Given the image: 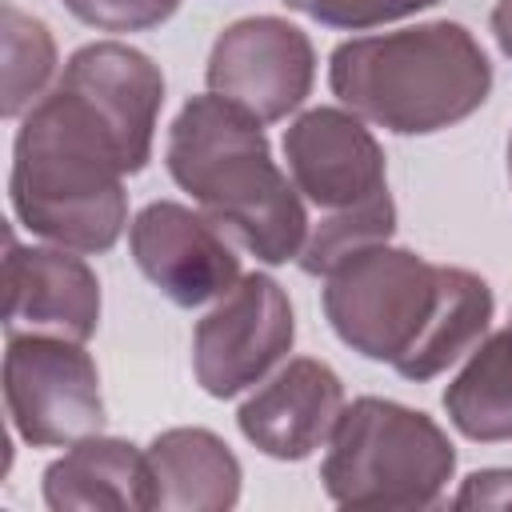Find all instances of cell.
I'll use <instances>...</instances> for the list:
<instances>
[{"label": "cell", "instance_id": "cell-20", "mask_svg": "<svg viewBox=\"0 0 512 512\" xmlns=\"http://www.w3.org/2000/svg\"><path fill=\"white\" fill-rule=\"evenodd\" d=\"M512 504V468L472 472L456 496V508H508Z\"/></svg>", "mask_w": 512, "mask_h": 512}, {"label": "cell", "instance_id": "cell-5", "mask_svg": "<svg viewBox=\"0 0 512 512\" xmlns=\"http://www.w3.org/2000/svg\"><path fill=\"white\" fill-rule=\"evenodd\" d=\"M456 452L424 412L392 400H352L320 468L324 492L344 508H428L452 480Z\"/></svg>", "mask_w": 512, "mask_h": 512}, {"label": "cell", "instance_id": "cell-8", "mask_svg": "<svg viewBox=\"0 0 512 512\" xmlns=\"http://www.w3.org/2000/svg\"><path fill=\"white\" fill-rule=\"evenodd\" d=\"M316 56L308 36L276 16L236 20L220 32L208 56V88L212 96L244 108L260 124L284 120L304 104L312 88Z\"/></svg>", "mask_w": 512, "mask_h": 512}, {"label": "cell", "instance_id": "cell-11", "mask_svg": "<svg viewBox=\"0 0 512 512\" xmlns=\"http://www.w3.org/2000/svg\"><path fill=\"white\" fill-rule=\"evenodd\" d=\"M100 324V284L72 248H20L8 236L4 256V328L8 336L88 340Z\"/></svg>", "mask_w": 512, "mask_h": 512}, {"label": "cell", "instance_id": "cell-18", "mask_svg": "<svg viewBox=\"0 0 512 512\" xmlns=\"http://www.w3.org/2000/svg\"><path fill=\"white\" fill-rule=\"evenodd\" d=\"M288 4L320 24H332V28H372V24L420 12L436 0H288Z\"/></svg>", "mask_w": 512, "mask_h": 512}, {"label": "cell", "instance_id": "cell-21", "mask_svg": "<svg viewBox=\"0 0 512 512\" xmlns=\"http://www.w3.org/2000/svg\"><path fill=\"white\" fill-rule=\"evenodd\" d=\"M492 32H496L500 48L512 56V0H500V4L492 8Z\"/></svg>", "mask_w": 512, "mask_h": 512}, {"label": "cell", "instance_id": "cell-23", "mask_svg": "<svg viewBox=\"0 0 512 512\" xmlns=\"http://www.w3.org/2000/svg\"><path fill=\"white\" fill-rule=\"evenodd\" d=\"M508 328H512V324H508Z\"/></svg>", "mask_w": 512, "mask_h": 512}, {"label": "cell", "instance_id": "cell-14", "mask_svg": "<svg viewBox=\"0 0 512 512\" xmlns=\"http://www.w3.org/2000/svg\"><path fill=\"white\" fill-rule=\"evenodd\" d=\"M44 504L56 512L72 508H152V476L148 456L136 452L128 440L112 436H84L68 444L60 460L44 472Z\"/></svg>", "mask_w": 512, "mask_h": 512}, {"label": "cell", "instance_id": "cell-16", "mask_svg": "<svg viewBox=\"0 0 512 512\" xmlns=\"http://www.w3.org/2000/svg\"><path fill=\"white\" fill-rule=\"evenodd\" d=\"M444 408L468 440H512V328L472 348L444 392Z\"/></svg>", "mask_w": 512, "mask_h": 512}, {"label": "cell", "instance_id": "cell-7", "mask_svg": "<svg viewBox=\"0 0 512 512\" xmlns=\"http://www.w3.org/2000/svg\"><path fill=\"white\" fill-rule=\"evenodd\" d=\"M296 324L284 288L272 276H240L228 296L196 324L192 368L208 396H236L256 384L292 348Z\"/></svg>", "mask_w": 512, "mask_h": 512}, {"label": "cell", "instance_id": "cell-17", "mask_svg": "<svg viewBox=\"0 0 512 512\" xmlns=\"http://www.w3.org/2000/svg\"><path fill=\"white\" fill-rule=\"evenodd\" d=\"M56 68V44L48 28L32 16H24L16 4H4V116L28 112Z\"/></svg>", "mask_w": 512, "mask_h": 512}, {"label": "cell", "instance_id": "cell-10", "mask_svg": "<svg viewBox=\"0 0 512 512\" xmlns=\"http://www.w3.org/2000/svg\"><path fill=\"white\" fill-rule=\"evenodd\" d=\"M132 256L140 272L180 308L220 300L240 280V256L224 232L208 216L172 200H156L132 220Z\"/></svg>", "mask_w": 512, "mask_h": 512}, {"label": "cell", "instance_id": "cell-19", "mask_svg": "<svg viewBox=\"0 0 512 512\" xmlns=\"http://www.w3.org/2000/svg\"><path fill=\"white\" fill-rule=\"evenodd\" d=\"M84 24L104 32H144L164 24L180 0H64Z\"/></svg>", "mask_w": 512, "mask_h": 512}, {"label": "cell", "instance_id": "cell-3", "mask_svg": "<svg viewBox=\"0 0 512 512\" xmlns=\"http://www.w3.org/2000/svg\"><path fill=\"white\" fill-rule=\"evenodd\" d=\"M168 172L204 216L264 264L300 256L308 216L276 168L260 120L220 96H196L168 132Z\"/></svg>", "mask_w": 512, "mask_h": 512}, {"label": "cell", "instance_id": "cell-2", "mask_svg": "<svg viewBox=\"0 0 512 512\" xmlns=\"http://www.w3.org/2000/svg\"><path fill=\"white\" fill-rule=\"evenodd\" d=\"M124 176L112 128L60 80L24 112L12 208L28 232L72 252H108L128 220Z\"/></svg>", "mask_w": 512, "mask_h": 512}, {"label": "cell", "instance_id": "cell-1", "mask_svg": "<svg viewBox=\"0 0 512 512\" xmlns=\"http://www.w3.org/2000/svg\"><path fill=\"white\" fill-rule=\"evenodd\" d=\"M324 312L360 356L388 360L404 380H432L480 344L492 292L476 272L376 244L328 272Z\"/></svg>", "mask_w": 512, "mask_h": 512}, {"label": "cell", "instance_id": "cell-6", "mask_svg": "<svg viewBox=\"0 0 512 512\" xmlns=\"http://www.w3.org/2000/svg\"><path fill=\"white\" fill-rule=\"evenodd\" d=\"M4 400L16 432L32 448H60L104 428L100 372L80 340L8 336Z\"/></svg>", "mask_w": 512, "mask_h": 512}, {"label": "cell", "instance_id": "cell-9", "mask_svg": "<svg viewBox=\"0 0 512 512\" xmlns=\"http://www.w3.org/2000/svg\"><path fill=\"white\" fill-rule=\"evenodd\" d=\"M292 184L324 216L360 212L388 200L384 152L360 116L340 108H312L284 132Z\"/></svg>", "mask_w": 512, "mask_h": 512}, {"label": "cell", "instance_id": "cell-13", "mask_svg": "<svg viewBox=\"0 0 512 512\" xmlns=\"http://www.w3.org/2000/svg\"><path fill=\"white\" fill-rule=\"evenodd\" d=\"M344 412V384L320 360H288L264 388L240 404V432L276 460H304L316 452Z\"/></svg>", "mask_w": 512, "mask_h": 512}, {"label": "cell", "instance_id": "cell-12", "mask_svg": "<svg viewBox=\"0 0 512 512\" xmlns=\"http://www.w3.org/2000/svg\"><path fill=\"white\" fill-rule=\"evenodd\" d=\"M64 88H72L116 136L128 172H140L152 156V132L156 112L164 104V76L160 68L116 40H100L80 48L60 76Z\"/></svg>", "mask_w": 512, "mask_h": 512}, {"label": "cell", "instance_id": "cell-22", "mask_svg": "<svg viewBox=\"0 0 512 512\" xmlns=\"http://www.w3.org/2000/svg\"><path fill=\"white\" fill-rule=\"evenodd\" d=\"M508 176H512V140H508Z\"/></svg>", "mask_w": 512, "mask_h": 512}, {"label": "cell", "instance_id": "cell-15", "mask_svg": "<svg viewBox=\"0 0 512 512\" xmlns=\"http://www.w3.org/2000/svg\"><path fill=\"white\" fill-rule=\"evenodd\" d=\"M148 476L152 508L220 512L240 496V460L208 428H172L152 440Z\"/></svg>", "mask_w": 512, "mask_h": 512}, {"label": "cell", "instance_id": "cell-4", "mask_svg": "<svg viewBox=\"0 0 512 512\" xmlns=\"http://www.w3.org/2000/svg\"><path fill=\"white\" fill-rule=\"evenodd\" d=\"M328 84L356 116L400 136H424L488 100L492 64L468 28L436 20L344 40L332 52Z\"/></svg>", "mask_w": 512, "mask_h": 512}]
</instances>
